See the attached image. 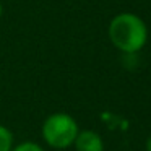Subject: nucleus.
I'll use <instances>...</instances> for the list:
<instances>
[{
	"instance_id": "1",
	"label": "nucleus",
	"mask_w": 151,
	"mask_h": 151,
	"mask_svg": "<svg viewBox=\"0 0 151 151\" xmlns=\"http://www.w3.org/2000/svg\"><path fill=\"white\" fill-rule=\"evenodd\" d=\"M109 39L112 46L125 54L140 52L148 42L146 23L135 13H119L109 23Z\"/></svg>"
},
{
	"instance_id": "2",
	"label": "nucleus",
	"mask_w": 151,
	"mask_h": 151,
	"mask_svg": "<svg viewBox=\"0 0 151 151\" xmlns=\"http://www.w3.org/2000/svg\"><path fill=\"white\" fill-rule=\"evenodd\" d=\"M78 132V122L75 120L73 115L67 112H54L47 115L41 127L44 143L54 150H67L73 146Z\"/></svg>"
},
{
	"instance_id": "3",
	"label": "nucleus",
	"mask_w": 151,
	"mask_h": 151,
	"mask_svg": "<svg viewBox=\"0 0 151 151\" xmlns=\"http://www.w3.org/2000/svg\"><path fill=\"white\" fill-rule=\"evenodd\" d=\"M75 151H104V141L94 130H80L73 141Z\"/></svg>"
},
{
	"instance_id": "4",
	"label": "nucleus",
	"mask_w": 151,
	"mask_h": 151,
	"mask_svg": "<svg viewBox=\"0 0 151 151\" xmlns=\"http://www.w3.org/2000/svg\"><path fill=\"white\" fill-rule=\"evenodd\" d=\"M13 133L8 127L0 124V151H12L13 148Z\"/></svg>"
},
{
	"instance_id": "5",
	"label": "nucleus",
	"mask_w": 151,
	"mask_h": 151,
	"mask_svg": "<svg viewBox=\"0 0 151 151\" xmlns=\"http://www.w3.org/2000/svg\"><path fill=\"white\" fill-rule=\"evenodd\" d=\"M12 151H46L44 146L37 141H29V140H24L18 145H13Z\"/></svg>"
},
{
	"instance_id": "6",
	"label": "nucleus",
	"mask_w": 151,
	"mask_h": 151,
	"mask_svg": "<svg viewBox=\"0 0 151 151\" xmlns=\"http://www.w3.org/2000/svg\"><path fill=\"white\" fill-rule=\"evenodd\" d=\"M146 151H151V137L146 140Z\"/></svg>"
},
{
	"instance_id": "7",
	"label": "nucleus",
	"mask_w": 151,
	"mask_h": 151,
	"mask_svg": "<svg viewBox=\"0 0 151 151\" xmlns=\"http://www.w3.org/2000/svg\"><path fill=\"white\" fill-rule=\"evenodd\" d=\"M2 13H4V7H2V4H0V17H2Z\"/></svg>"
}]
</instances>
